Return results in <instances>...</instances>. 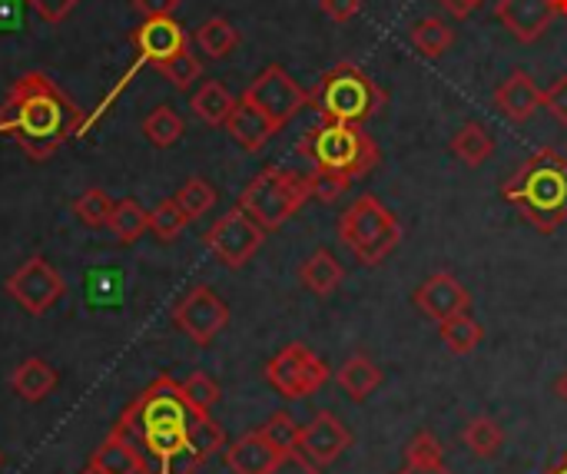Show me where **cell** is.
Masks as SVG:
<instances>
[{
  "label": "cell",
  "instance_id": "cell-1",
  "mask_svg": "<svg viewBox=\"0 0 567 474\" xmlns=\"http://www.w3.org/2000/svg\"><path fill=\"white\" fill-rule=\"evenodd\" d=\"M83 110L40 70L20 73L0 103V136L13 140L33 163H47L66 140L83 136Z\"/></svg>",
  "mask_w": 567,
  "mask_h": 474
},
{
  "label": "cell",
  "instance_id": "cell-2",
  "mask_svg": "<svg viewBox=\"0 0 567 474\" xmlns=\"http://www.w3.org/2000/svg\"><path fill=\"white\" fill-rule=\"evenodd\" d=\"M203 415L196 412L186 395L183 385L173 382L169 375H159L143 395H136L133 405H126V412L116 422V432H123L130 442H136V449L153 462H166L169 455L186 449V435L193 419Z\"/></svg>",
  "mask_w": 567,
  "mask_h": 474
},
{
  "label": "cell",
  "instance_id": "cell-3",
  "mask_svg": "<svg viewBox=\"0 0 567 474\" xmlns=\"http://www.w3.org/2000/svg\"><path fill=\"white\" fill-rule=\"evenodd\" d=\"M502 196L538 233L551 236L567 223V153L545 146L532 153L505 183Z\"/></svg>",
  "mask_w": 567,
  "mask_h": 474
},
{
  "label": "cell",
  "instance_id": "cell-4",
  "mask_svg": "<svg viewBox=\"0 0 567 474\" xmlns=\"http://www.w3.org/2000/svg\"><path fill=\"white\" fill-rule=\"evenodd\" d=\"M296 150H299V156H306L312 163L316 173H332V176H342L349 183L369 176L382 159L375 140L359 123L322 120L309 133H302Z\"/></svg>",
  "mask_w": 567,
  "mask_h": 474
},
{
  "label": "cell",
  "instance_id": "cell-5",
  "mask_svg": "<svg viewBox=\"0 0 567 474\" xmlns=\"http://www.w3.org/2000/svg\"><path fill=\"white\" fill-rule=\"evenodd\" d=\"M389 103V93L355 63L342 60L319 76L309 90V106L329 123H365L379 116Z\"/></svg>",
  "mask_w": 567,
  "mask_h": 474
},
{
  "label": "cell",
  "instance_id": "cell-6",
  "mask_svg": "<svg viewBox=\"0 0 567 474\" xmlns=\"http://www.w3.org/2000/svg\"><path fill=\"white\" fill-rule=\"evenodd\" d=\"M339 243L369 269L382 266L402 243V223L395 213L372 193L359 196L342 216H339Z\"/></svg>",
  "mask_w": 567,
  "mask_h": 474
},
{
  "label": "cell",
  "instance_id": "cell-7",
  "mask_svg": "<svg viewBox=\"0 0 567 474\" xmlns=\"http://www.w3.org/2000/svg\"><path fill=\"white\" fill-rule=\"evenodd\" d=\"M312 199L309 193V176L286 169V166H266L239 196V209H246L266 233L282 229L306 203Z\"/></svg>",
  "mask_w": 567,
  "mask_h": 474
},
{
  "label": "cell",
  "instance_id": "cell-8",
  "mask_svg": "<svg viewBox=\"0 0 567 474\" xmlns=\"http://www.w3.org/2000/svg\"><path fill=\"white\" fill-rule=\"evenodd\" d=\"M130 47H133V63L123 70V76L116 80V86L96 103V110L86 116V123H83V136L100 123V116L103 113H110V106L120 100V93L133 83V76L143 70V66H159V63H166L169 56H176L179 50H186L189 47V33L183 30V23H176L173 17H146L140 27H133V33H130Z\"/></svg>",
  "mask_w": 567,
  "mask_h": 474
},
{
  "label": "cell",
  "instance_id": "cell-9",
  "mask_svg": "<svg viewBox=\"0 0 567 474\" xmlns=\"http://www.w3.org/2000/svg\"><path fill=\"white\" fill-rule=\"evenodd\" d=\"M266 382L282 399H309L329 382V365L302 342L286 346L266 365Z\"/></svg>",
  "mask_w": 567,
  "mask_h": 474
},
{
  "label": "cell",
  "instance_id": "cell-10",
  "mask_svg": "<svg viewBox=\"0 0 567 474\" xmlns=\"http://www.w3.org/2000/svg\"><path fill=\"white\" fill-rule=\"evenodd\" d=\"M203 243H206V249L226 266V269H243L259 249H262V243H266V229L246 213V209H229V213H223L213 226H209V233L203 236Z\"/></svg>",
  "mask_w": 567,
  "mask_h": 474
},
{
  "label": "cell",
  "instance_id": "cell-11",
  "mask_svg": "<svg viewBox=\"0 0 567 474\" xmlns=\"http://www.w3.org/2000/svg\"><path fill=\"white\" fill-rule=\"evenodd\" d=\"M66 292L63 276L43 259V256H30L20 269L10 272L7 279V296L30 316H43L50 312Z\"/></svg>",
  "mask_w": 567,
  "mask_h": 474
},
{
  "label": "cell",
  "instance_id": "cell-12",
  "mask_svg": "<svg viewBox=\"0 0 567 474\" xmlns=\"http://www.w3.org/2000/svg\"><path fill=\"white\" fill-rule=\"evenodd\" d=\"M243 96L252 100L279 130H282L302 106H309V90H302V86L289 76V70L279 66V63H269V66L246 86Z\"/></svg>",
  "mask_w": 567,
  "mask_h": 474
},
{
  "label": "cell",
  "instance_id": "cell-13",
  "mask_svg": "<svg viewBox=\"0 0 567 474\" xmlns=\"http://www.w3.org/2000/svg\"><path fill=\"white\" fill-rule=\"evenodd\" d=\"M173 322L183 336H189L196 346H209L226 326H229V306L209 289L193 286L173 309Z\"/></svg>",
  "mask_w": 567,
  "mask_h": 474
},
{
  "label": "cell",
  "instance_id": "cell-14",
  "mask_svg": "<svg viewBox=\"0 0 567 474\" xmlns=\"http://www.w3.org/2000/svg\"><path fill=\"white\" fill-rule=\"evenodd\" d=\"M349 445H352V435L332 412L312 415V422L299 429V442H296V449L322 468L336 465L349 452Z\"/></svg>",
  "mask_w": 567,
  "mask_h": 474
},
{
  "label": "cell",
  "instance_id": "cell-15",
  "mask_svg": "<svg viewBox=\"0 0 567 474\" xmlns=\"http://www.w3.org/2000/svg\"><path fill=\"white\" fill-rule=\"evenodd\" d=\"M412 302L432 322H445V319L472 309V292L452 272H435L412 292Z\"/></svg>",
  "mask_w": 567,
  "mask_h": 474
},
{
  "label": "cell",
  "instance_id": "cell-16",
  "mask_svg": "<svg viewBox=\"0 0 567 474\" xmlns=\"http://www.w3.org/2000/svg\"><path fill=\"white\" fill-rule=\"evenodd\" d=\"M495 17L518 43H535L548 33L551 20L558 17L551 0H498Z\"/></svg>",
  "mask_w": 567,
  "mask_h": 474
},
{
  "label": "cell",
  "instance_id": "cell-17",
  "mask_svg": "<svg viewBox=\"0 0 567 474\" xmlns=\"http://www.w3.org/2000/svg\"><path fill=\"white\" fill-rule=\"evenodd\" d=\"M545 106V90L535 83L528 70H515L495 90V110L512 123H528Z\"/></svg>",
  "mask_w": 567,
  "mask_h": 474
},
{
  "label": "cell",
  "instance_id": "cell-18",
  "mask_svg": "<svg viewBox=\"0 0 567 474\" xmlns=\"http://www.w3.org/2000/svg\"><path fill=\"white\" fill-rule=\"evenodd\" d=\"M226 133H229L243 150L259 153V150L279 133V126H276L252 100L239 96L236 106H233V113H229V120H226Z\"/></svg>",
  "mask_w": 567,
  "mask_h": 474
},
{
  "label": "cell",
  "instance_id": "cell-19",
  "mask_svg": "<svg viewBox=\"0 0 567 474\" xmlns=\"http://www.w3.org/2000/svg\"><path fill=\"white\" fill-rule=\"evenodd\" d=\"M282 449H276L262 432H249L243 439H236L226 449V468L233 474H269V468L279 462Z\"/></svg>",
  "mask_w": 567,
  "mask_h": 474
},
{
  "label": "cell",
  "instance_id": "cell-20",
  "mask_svg": "<svg viewBox=\"0 0 567 474\" xmlns=\"http://www.w3.org/2000/svg\"><path fill=\"white\" fill-rule=\"evenodd\" d=\"M90 465L100 468L103 474H133L146 465L143 452L136 449V442H130L123 432L113 429L110 439H103L93 452H90Z\"/></svg>",
  "mask_w": 567,
  "mask_h": 474
},
{
  "label": "cell",
  "instance_id": "cell-21",
  "mask_svg": "<svg viewBox=\"0 0 567 474\" xmlns=\"http://www.w3.org/2000/svg\"><path fill=\"white\" fill-rule=\"evenodd\" d=\"M299 282L319 296V299H329L342 282H346V266L329 253V249H316L302 266H299Z\"/></svg>",
  "mask_w": 567,
  "mask_h": 474
},
{
  "label": "cell",
  "instance_id": "cell-22",
  "mask_svg": "<svg viewBox=\"0 0 567 474\" xmlns=\"http://www.w3.org/2000/svg\"><path fill=\"white\" fill-rule=\"evenodd\" d=\"M336 382L352 402H365L382 385V369L365 352H355L342 362V369L336 372Z\"/></svg>",
  "mask_w": 567,
  "mask_h": 474
},
{
  "label": "cell",
  "instance_id": "cell-23",
  "mask_svg": "<svg viewBox=\"0 0 567 474\" xmlns=\"http://www.w3.org/2000/svg\"><path fill=\"white\" fill-rule=\"evenodd\" d=\"M10 389L13 395H20L23 402H43L53 389H56V369L47 365L43 359H27L13 369L10 375Z\"/></svg>",
  "mask_w": 567,
  "mask_h": 474
},
{
  "label": "cell",
  "instance_id": "cell-24",
  "mask_svg": "<svg viewBox=\"0 0 567 474\" xmlns=\"http://www.w3.org/2000/svg\"><path fill=\"white\" fill-rule=\"evenodd\" d=\"M189 106H193V116L203 120L206 126H226V120H229V113H233V106H236V96H233L219 80H206V83L193 93Z\"/></svg>",
  "mask_w": 567,
  "mask_h": 474
},
{
  "label": "cell",
  "instance_id": "cell-25",
  "mask_svg": "<svg viewBox=\"0 0 567 474\" xmlns=\"http://www.w3.org/2000/svg\"><path fill=\"white\" fill-rule=\"evenodd\" d=\"M492 153H495V140H492V133H488L482 123H475V120L462 123L458 133L452 136V156H455L458 163H465L468 169H478L485 159H492Z\"/></svg>",
  "mask_w": 567,
  "mask_h": 474
},
{
  "label": "cell",
  "instance_id": "cell-26",
  "mask_svg": "<svg viewBox=\"0 0 567 474\" xmlns=\"http://www.w3.org/2000/svg\"><path fill=\"white\" fill-rule=\"evenodd\" d=\"M409 40H412V47H415L425 60H439V56H445V53L452 50L455 30H452L442 17H425V20H419V23L412 27Z\"/></svg>",
  "mask_w": 567,
  "mask_h": 474
},
{
  "label": "cell",
  "instance_id": "cell-27",
  "mask_svg": "<svg viewBox=\"0 0 567 474\" xmlns=\"http://www.w3.org/2000/svg\"><path fill=\"white\" fill-rule=\"evenodd\" d=\"M196 47L209 56V60H223L239 47V30L226 20V17H209L199 23L196 30Z\"/></svg>",
  "mask_w": 567,
  "mask_h": 474
},
{
  "label": "cell",
  "instance_id": "cell-28",
  "mask_svg": "<svg viewBox=\"0 0 567 474\" xmlns=\"http://www.w3.org/2000/svg\"><path fill=\"white\" fill-rule=\"evenodd\" d=\"M439 336H442V342L449 346L452 356H472V352L482 346L485 329H482L468 312H458V316L439 322Z\"/></svg>",
  "mask_w": 567,
  "mask_h": 474
},
{
  "label": "cell",
  "instance_id": "cell-29",
  "mask_svg": "<svg viewBox=\"0 0 567 474\" xmlns=\"http://www.w3.org/2000/svg\"><path fill=\"white\" fill-rule=\"evenodd\" d=\"M106 229L120 239V243H136L146 229H150V209H143L136 199H120L113 203V213H110V223Z\"/></svg>",
  "mask_w": 567,
  "mask_h": 474
},
{
  "label": "cell",
  "instance_id": "cell-30",
  "mask_svg": "<svg viewBox=\"0 0 567 474\" xmlns=\"http://www.w3.org/2000/svg\"><path fill=\"white\" fill-rule=\"evenodd\" d=\"M186 133V123L183 116L173 110V106H156L146 113L143 120V136L156 146V150H166L173 143H179V136Z\"/></svg>",
  "mask_w": 567,
  "mask_h": 474
},
{
  "label": "cell",
  "instance_id": "cell-31",
  "mask_svg": "<svg viewBox=\"0 0 567 474\" xmlns=\"http://www.w3.org/2000/svg\"><path fill=\"white\" fill-rule=\"evenodd\" d=\"M462 442H465V449L475 455V458H495L498 452H502V445H505V432H502V425L495 422V419H472L468 425H465V432H462Z\"/></svg>",
  "mask_w": 567,
  "mask_h": 474
},
{
  "label": "cell",
  "instance_id": "cell-32",
  "mask_svg": "<svg viewBox=\"0 0 567 474\" xmlns=\"http://www.w3.org/2000/svg\"><path fill=\"white\" fill-rule=\"evenodd\" d=\"M186 445H189V452H193L199 462H209L216 452L226 449V432H223V425H216L209 415H196L193 425H189Z\"/></svg>",
  "mask_w": 567,
  "mask_h": 474
},
{
  "label": "cell",
  "instance_id": "cell-33",
  "mask_svg": "<svg viewBox=\"0 0 567 474\" xmlns=\"http://www.w3.org/2000/svg\"><path fill=\"white\" fill-rule=\"evenodd\" d=\"M186 226H189V216L183 213L176 199H163L156 203V209H150V233L163 243H173L176 236H183Z\"/></svg>",
  "mask_w": 567,
  "mask_h": 474
},
{
  "label": "cell",
  "instance_id": "cell-34",
  "mask_svg": "<svg viewBox=\"0 0 567 474\" xmlns=\"http://www.w3.org/2000/svg\"><path fill=\"white\" fill-rule=\"evenodd\" d=\"M156 70H159V76H163V80H169V86H176V90H189V86L203 76V60L186 47V50H179L176 56H169L166 63H159Z\"/></svg>",
  "mask_w": 567,
  "mask_h": 474
},
{
  "label": "cell",
  "instance_id": "cell-35",
  "mask_svg": "<svg viewBox=\"0 0 567 474\" xmlns=\"http://www.w3.org/2000/svg\"><path fill=\"white\" fill-rule=\"evenodd\" d=\"M173 199L183 206V213H186L189 223H193V219L206 216V213L216 206V189H213L203 176H189V179L179 186V193H176Z\"/></svg>",
  "mask_w": 567,
  "mask_h": 474
},
{
  "label": "cell",
  "instance_id": "cell-36",
  "mask_svg": "<svg viewBox=\"0 0 567 474\" xmlns=\"http://www.w3.org/2000/svg\"><path fill=\"white\" fill-rule=\"evenodd\" d=\"M73 213H76V219H80L83 226H90V229H103V226L110 223L113 199H110L103 189L90 186V189H83V193L73 199Z\"/></svg>",
  "mask_w": 567,
  "mask_h": 474
},
{
  "label": "cell",
  "instance_id": "cell-37",
  "mask_svg": "<svg viewBox=\"0 0 567 474\" xmlns=\"http://www.w3.org/2000/svg\"><path fill=\"white\" fill-rule=\"evenodd\" d=\"M183 395H186V402H189L196 412H203V415H209V409L223 399L219 385H216L206 372H193V375L183 382Z\"/></svg>",
  "mask_w": 567,
  "mask_h": 474
},
{
  "label": "cell",
  "instance_id": "cell-38",
  "mask_svg": "<svg viewBox=\"0 0 567 474\" xmlns=\"http://www.w3.org/2000/svg\"><path fill=\"white\" fill-rule=\"evenodd\" d=\"M405 465H442V442L432 432H419L409 445H405Z\"/></svg>",
  "mask_w": 567,
  "mask_h": 474
},
{
  "label": "cell",
  "instance_id": "cell-39",
  "mask_svg": "<svg viewBox=\"0 0 567 474\" xmlns=\"http://www.w3.org/2000/svg\"><path fill=\"white\" fill-rule=\"evenodd\" d=\"M299 429H302V425H296V419H292L289 412H276L259 432H262L276 449L289 452V449H296V442H299Z\"/></svg>",
  "mask_w": 567,
  "mask_h": 474
},
{
  "label": "cell",
  "instance_id": "cell-40",
  "mask_svg": "<svg viewBox=\"0 0 567 474\" xmlns=\"http://www.w3.org/2000/svg\"><path fill=\"white\" fill-rule=\"evenodd\" d=\"M349 179H342V176H332V173H309V193H312V199H319V203H336L339 196H346L349 193Z\"/></svg>",
  "mask_w": 567,
  "mask_h": 474
},
{
  "label": "cell",
  "instance_id": "cell-41",
  "mask_svg": "<svg viewBox=\"0 0 567 474\" xmlns=\"http://www.w3.org/2000/svg\"><path fill=\"white\" fill-rule=\"evenodd\" d=\"M269 474H326V472H322V465H316L312 458H306L299 449H289V452H282V455H279V462L269 468Z\"/></svg>",
  "mask_w": 567,
  "mask_h": 474
},
{
  "label": "cell",
  "instance_id": "cell-42",
  "mask_svg": "<svg viewBox=\"0 0 567 474\" xmlns=\"http://www.w3.org/2000/svg\"><path fill=\"white\" fill-rule=\"evenodd\" d=\"M33 10H37V17L40 20H47V23H63L76 7H80V0H27Z\"/></svg>",
  "mask_w": 567,
  "mask_h": 474
},
{
  "label": "cell",
  "instance_id": "cell-43",
  "mask_svg": "<svg viewBox=\"0 0 567 474\" xmlns=\"http://www.w3.org/2000/svg\"><path fill=\"white\" fill-rule=\"evenodd\" d=\"M545 106H548V113H551L558 123H565L567 126V76H558V80L545 90Z\"/></svg>",
  "mask_w": 567,
  "mask_h": 474
},
{
  "label": "cell",
  "instance_id": "cell-44",
  "mask_svg": "<svg viewBox=\"0 0 567 474\" xmlns=\"http://www.w3.org/2000/svg\"><path fill=\"white\" fill-rule=\"evenodd\" d=\"M322 13L336 23H349L359 10H362V0H319Z\"/></svg>",
  "mask_w": 567,
  "mask_h": 474
},
{
  "label": "cell",
  "instance_id": "cell-45",
  "mask_svg": "<svg viewBox=\"0 0 567 474\" xmlns=\"http://www.w3.org/2000/svg\"><path fill=\"white\" fill-rule=\"evenodd\" d=\"M179 7V0H133V10L146 17H173Z\"/></svg>",
  "mask_w": 567,
  "mask_h": 474
},
{
  "label": "cell",
  "instance_id": "cell-46",
  "mask_svg": "<svg viewBox=\"0 0 567 474\" xmlns=\"http://www.w3.org/2000/svg\"><path fill=\"white\" fill-rule=\"evenodd\" d=\"M442 7H445L455 20H465V17H472V13L482 7V0H442Z\"/></svg>",
  "mask_w": 567,
  "mask_h": 474
},
{
  "label": "cell",
  "instance_id": "cell-47",
  "mask_svg": "<svg viewBox=\"0 0 567 474\" xmlns=\"http://www.w3.org/2000/svg\"><path fill=\"white\" fill-rule=\"evenodd\" d=\"M399 474H455L445 468V462L442 465H405Z\"/></svg>",
  "mask_w": 567,
  "mask_h": 474
},
{
  "label": "cell",
  "instance_id": "cell-48",
  "mask_svg": "<svg viewBox=\"0 0 567 474\" xmlns=\"http://www.w3.org/2000/svg\"><path fill=\"white\" fill-rule=\"evenodd\" d=\"M555 392H558V399L567 405V372L558 379V382H555Z\"/></svg>",
  "mask_w": 567,
  "mask_h": 474
},
{
  "label": "cell",
  "instance_id": "cell-49",
  "mask_svg": "<svg viewBox=\"0 0 567 474\" xmlns=\"http://www.w3.org/2000/svg\"><path fill=\"white\" fill-rule=\"evenodd\" d=\"M545 474H567V452L565 455H561V458H558V462H555V465H551V468H548V472Z\"/></svg>",
  "mask_w": 567,
  "mask_h": 474
},
{
  "label": "cell",
  "instance_id": "cell-50",
  "mask_svg": "<svg viewBox=\"0 0 567 474\" xmlns=\"http://www.w3.org/2000/svg\"><path fill=\"white\" fill-rule=\"evenodd\" d=\"M551 7H555L558 17H567V0H551Z\"/></svg>",
  "mask_w": 567,
  "mask_h": 474
},
{
  "label": "cell",
  "instance_id": "cell-51",
  "mask_svg": "<svg viewBox=\"0 0 567 474\" xmlns=\"http://www.w3.org/2000/svg\"><path fill=\"white\" fill-rule=\"evenodd\" d=\"M80 474H103V472H100V468H93V465H86Z\"/></svg>",
  "mask_w": 567,
  "mask_h": 474
},
{
  "label": "cell",
  "instance_id": "cell-52",
  "mask_svg": "<svg viewBox=\"0 0 567 474\" xmlns=\"http://www.w3.org/2000/svg\"><path fill=\"white\" fill-rule=\"evenodd\" d=\"M133 474H153V468H150V465H143L140 472H133Z\"/></svg>",
  "mask_w": 567,
  "mask_h": 474
},
{
  "label": "cell",
  "instance_id": "cell-53",
  "mask_svg": "<svg viewBox=\"0 0 567 474\" xmlns=\"http://www.w3.org/2000/svg\"><path fill=\"white\" fill-rule=\"evenodd\" d=\"M153 474H159V472H153Z\"/></svg>",
  "mask_w": 567,
  "mask_h": 474
}]
</instances>
